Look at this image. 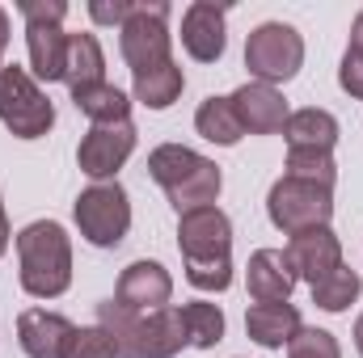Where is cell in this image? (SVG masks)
Returning <instances> with one entry per match:
<instances>
[{
	"label": "cell",
	"instance_id": "cell-8",
	"mask_svg": "<svg viewBox=\"0 0 363 358\" xmlns=\"http://www.w3.org/2000/svg\"><path fill=\"white\" fill-rule=\"evenodd\" d=\"M267 215L283 236L308 232V228H330L334 219V190L313 185V181L279 178L267 194Z\"/></svg>",
	"mask_w": 363,
	"mask_h": 358
},
{
	"label": "cell",
	"instance_id": "cell-21",
	"mask_svg": "<svg viewBox=\"0 0 363 358\" xmlns=\"http://www.w3.org/2000/svg\"><path fill=\"white\" fill-rule=\"evenodd\" d=\"M182 89H186V76H182V68L174 59L157 64V68H144V72L131 76V97L140 105H148V110H169L182 97Z\"/></svg>",
	"mask_w": 363,
	"mask_h": 358
},
{
	"label": "cell",
	"instance_id": "cell-19",
	"mask_svg": "<svg viewBox=\"0 0 363 358\" xmlns=\"http://www.w3.org/2000/svg\"><path fill=\"white\" fill-rule=\"evenodd\" d=\"M283 139L287 148H300V152H334L338 144V118L330 110H291V118L283 122Z\"/></svg>",
	"mask_w": 363,
	"mask_h": 358
},
{
	"label": "cell",
	"instance_id": "cell-36",
	"mask_svg": "<svg viewBox=\"0 0 363 358\" xmlns=\"http://www.w3.org/2000/svg\"><path fill=\"white\" fill-rule=\"evenodd\" d=\"M0 68H4V64H0Z\"/></svg>",
	"mask_w": 363,
	"mask_h": 358
},
{
	"label": "cell",
	"instance_id": "cell-32",
	"mask_svg": "<svg viewBox=\"0 0 363 358\" xmlns=\"http://www.w3.org/2000/svg\"><path fill=\"white\" fill-rule=\"evenodd\" d=\"M347 51H359L363 55V8L355 13V21H351V42H347Z\"/></svg>",
	"mask_w": 363,
	"mask_h": 358
},
{
	"label": "cell",
	"instance_id": "cell-7",
	"mask_svg": "<svg viewBox=\"0 0 363 358\" xmlns=\"http://www.w3.org/2000/svg\"><path fill=\"white\" fill-rule=\"evenodd\" d=\"M72 215H77L81 236L97 249H114L131 232V198L118 181H93L89 190H81Z\"/></svg>",
	"mask_w": 363,
	"mask_h": 358
},
{
	"label": "cell",
	"instance_id": "cell-5",
	"mask_svg": "<svg viewBox=\"0 0 363 358\" xmlns=\"http://www.w3.org/2000/svg\"><path fill=\"white\" fill-rule=\"evenodd\" d=\"M245 68L258 85H287L304 68V38L287 21H262L245 38Z\"/></svg>",
	"mask_w": 363,
	"mask_h": 358
},
{
	"label": "cell",
	"instance_id": "cell-3",
	"mask_svg": "<svg viewBox=\"0 0 363 358\" xmlns=\"http://www.w3.org/2000/svg\"><path fill=\"white\" fill-rule=\"evenodd\" d=\"M148 178L165 190V198L174 202V211H194V207H216L224 173L216 161H207L203 152L186 148V144H161L148 152Z\"/></svg>",
	"mask_w": 363,
	"mask_h": 358
},
{
	"label": "cell",
	"instance_id": "cell-22",
	"mask_svg": "<svg viewBox=\"0 0 363 358\" xmlns=\"http://www.w3.org/2000/svg\"><path fill=\"white\" fill-rule=\"evenodd\" d=\"M194 131L207 139V144H220V148H233V144H241V118H237V110H233V97H207V101H199V110H194Z\"/></svg>",
	"mask_w": 363,
	"mask_h": 358
},
{
	"label": "cell",
	"instance_id": "cell-10",
	"mask_svg": "<svg viewBox=\"0 0 363 358\" xmlns=\"http://www.w3.org/2000/svg\"><path fill=\"white\" fill-rule=\"evenodd\" d=\"M131 152H135V122L89 127L77 148V165L89 181H114L118 169L131 161Z\"/></svg>",
	"mask_w": 363,
	"mask_h": 358
},
{
	"label": "cell",
	"instance_id": "cell-23",
	"mask_svg": "<svg viewBox=\"0 0 363 358\" xmlns=\"http://www.w3.org/2000/svg\"><path fill=\"white\" fill-rule=\"evenodd\" d=\"M77 110L89 118L93 127H110V122H131V97L118 89V85H97V89L72 93Z\"/></svg>",
	"mask_w": 363,
	"mask_h": 358
},
{
	"label": "cell",
	"instance_id": "cell-34",
	"mask_svg": "<svg viewBox=\"0 0 363 358\" xmlns=\"http://www.w3.org/2000/svg\"><path fill=\"white\" fill-rule=\"evenodd\" d=\"M4 47H9V13L0 8V55H4Z\"/></svg>",
	"mask_w": 363,
	"mask_h": 358
},
{
	"label": "cell",
	"instance_id": "cell-12",
	"mask_svg": "<svg viewBox=\"0 0 363 358\" xmlns=\"http://www.w3.org/2000/svg\"><path fill=\"white\" fill-rule=\"evenodd\" d=\"M114 299L123 308H131V312H161L174 299V278H169V270L161 266V262L140 258V262H131V266L118 274Z\"/></svg>",
	"mask_w": 363,
	"mask_h": 358
},
{
	"label": "cell",
	"instance_id": "cell-33",
	"mask_svg": "<svg viewBox=\"0 0 363 358\" xmlns=\"http://www.w3.org/2000/svg\"><path fill=\"white\" fill-rule=\"evenodd\" d=\"M9 241H13V228H9V215H4V198H0V258L9 253Z\"/></svg>",
	"mask_w": 363,
	"mask_h": 358
},
{
	"label": "cell",
	"instance_id": "cell-6",
	"mask_svg": "<svg viewBox=\"0 0 363 358\" xmlns=\"http://www.w3.org/2000/svg\"><path fill=\"white\" fill-rule=\"evenodd\" d=\"M169 4L165 0H131V17L123 21L118 30V51L135 72L144 68H157V64H169Z\"/></svg>",
	"mask_w": 363,
	"mask_h": 358
},
{
	"label": "cell",
	"instance_id": "cell-25",
	"mask_svg": "<svg viewBox=\"0 0 363 358\" xmlns=\"http://www.w3.org/2000/svg\"><path fill=\"white\" fill-rule=\"evenodd\" d=\"M359 291H363V278L342 262L334 274H325L321 282H313V304H317L321 312H347V308L359 299Z\"/></svg>",
	"mask_w": 363,
	"mask_h": 358
},
{
	"label": "cell",
	"instance_id": "cell-24",
	"mask_svg": "<svg viewBox=\"0 0 363 358\" xmlns=\"http://www.w3.org/2000/svg\"><path fill=\"white\" fill-rule=\"evenodd\" d=\"M182 325H186V337H190L194 350H216L224 342V312H220V304H207V299L182 304Z\"/></svg>",
	"mask_w": 363,
	"mask_h": 358
},
{
	"label": "cell",
	"instance_id": "cell-11",
	"mask_svg": "<svg viewBox=\"0 0 363 358\" xmlns=\"http://www.w3.org/2000/svg\"><path fill=\"white\" fill-rule=\"evenodd\" d=\"M182 47L194 64H216L228 47V8L216 0H194L182 13Z\"/></svg>",
	"mask_w": 363,
	"mask_h": 358
},
{
	"label": "cell",
	"instance_id": "cell-35",
	"mask_svg": "<svg viewBox=\"0 0 363 358\" xmlns=\"http://www.w3.org/2000/svg\"><path fill=\"white\" fill-rule=\"evenodd\" d=\"M355 350H359V358H363V316L355 321Z\"/></svg>",
	"mask_w": 363,
	"mask_h": 358
},
{
	"label": "cell",
	"instance_id": "cell-28",
	"mask_svg": "<svg viewBox=\"0 0 363 358\" xmlns=\"http://www.w3.org/2000/svg\"><path fill=\"white\" fill-rule=\"evenodd\" d=\"M64 358H118V354H114V342L101 325H85V329H72Z\"/></svg>",
	"mask_w": 363,
	"mask_h": 358
},
{
	"label": "cell",
	"instance_id": "cell-9",
	"mask_svg": "<svg viewBox=\"0 0 363 358\" xmlns=\"http://www.w3.org/2000/svg\"><path fill=\"white\" fill-rule=\"evenodd\" d=\"M178 249L186 266L233 262V219L220 207H194L178 215Z\"/></svg>",
	"mask_w": 363,
	"mask_h": 358
},
{
	"label": "cell",
	"instance_id": "cell-2",
	"mask_svg": "<svg viewBox=\"0 0 363 358\" xmlns=\"http://www.w3.org/2000/svg\"><path fill=\"white\" fill-rule=\"evenodd\" d=\"M17 278L34 299H60L72 287V241L64 224L34 219L17 232Z\"/></svg>",
	"mask_w": 363,
	"mask_h": 358
},
{
	"label": "cell",
	"instance_id": "cell-14",
	"mask_svg": "<svg viewBox=\"0 0 363 358\" xmlns=\"http://www.w3.org/2000/svg\"><path fill=\"white\" fill-rule=\"evenodd\" d=\"M283 253L291 258L296 278H304L308 287L321 282L325 274H334V270L342 266V241L334 236V228H308V232H296V236L287 241Z\"/></svg>",
	"mask_w": 363,
	"mask_h": 358
},
{
	"label": "cell",
	"instance_id": "cell-17",
	"mask_svg": "<svg viewBox=\"0 0 363 358\" xmlns=\"http://www.w3.org/2000/svg\"><path fill=\"white\" fill-rule=\"evenodd\" d=\"M300 329H304L300 308L287 304V299H279V304H250V312H245V333L262 350H283Z\"/></svg>",
	"mask_w": 363,
	"mask_h": 358
},
{
	"label": "cell",
	"instance_id": "cell-13",
	"mask_svg": "<svg viewBox=\"0 0 363 358\" xmlns=\"http://www.w3.org/2000/svg\"><path fill=\"white\" fill-rule=\"evenodd\" d=\"M228 97H233V110H237L245 135H279L283 122L291 118L287 97L274 89V85H258V81H250V85H241V89L228 93Z\"/></svg>",
	"mask_w": 363,
	"mask_h": 358
},
{
	"label": "cell",
	"instance_id": "cell-30",
	"mask_svg": "<svg viewBox=\"0 0 363 358\" xmlns=\"http://www.w3.org/2000/svg\"><path fill=\"white\" fill-rule=\"evenodd\" d=\"M89 17L97 25H118L131 17V0H89Z\"/></svg>",
	"mask_w": 363,
	"mask_h": 358
},
{
	"label": "cell",
	"instance_id": "cell-18",
	"mask_svg": "<svg viewBox=\"0 0 363 358\" xmlns=\"http://www.w3.org/2000/svg\"><path fill=\"white\" fill-rule=\"evenodd\" d=\"M26 51H30V76L34 81H64L68 68V34L64 25H26Z\"/></svg>",
	"mask_w": 363,
	"mask_h": 358
},
{
	"label": "cell",
	"instance_id": "cell-29",
	"mask_svg": "<svg viewBox=\"0 0 363 358\" xmlns=\"http://www.w3.org/2000/svg\"><path fill=\"white\" fill-rule=\"evenodd\" d=\"M17 13L26 17V25H64L68 4L64 0H21Z\"/></svg>",
	"mask_w": 363,
	"mask_h": 358
},
{
	"label": "cell",
	"instance_id": "cell-1",
	"mask_svg": "<svg viewBox=\"0 0 363 358\" xmlns=\"http://www.w3.org/2000/svg\"><path fill=\"white\" fill-rule=\"evenodd\" d=\"M97 325L110 333L118 358H178L190 337L182 325V308H161V312H131L118 299L97 304Z\"/></svg>",
	"mask_w": 363,
	"mask_h": 358
},
{
	"label": "cell",
	"instance_id": "cell-15",
	"mask_svg": "<svg viewBox=\"0 0 363 358\" xmlns=\"http://www.w3.org/2000/svg\"><path fill=\"white\" fill-rule=\"evenodd\" d=\"M72 321L60 316V312H47V308H26L17 316V342L26 358H64V346L72 337Z\"/></svg>",
	"mask_w": 363,
	"mask_h": 358
},
{
	"label": "cell",
	"instance_id": "cell-4",
	"mask_svg": "<svg viewBox=\"0 0 363 358\" xmlns=\"http://www.w3.org/2000/svg\"><path fill=\"white\" fill-rule=\"evenodd\" d=\"M0 122L17 139H43L55 127V105L43 93V85L21 64L0 68Z\"/></svg>",
	"mask_w": 363,
	"mask_h": 358
},
{
	"label": "cell",
	"instance_id": "cell-27",
	"mask_svg": "<svg viewBox=\"0 0 363 358\" xmlns=\"http://www.w3.org/2000/svg\"><path fill=\"white\" fill-rule=\"evenodd\" d=\"M287 358H342V346L330 329H300L287 342Z\"/></svg>",
	"mask_w": 363,
	"mask_h": 358
},
{
	"label": "cell",
	"instance_id": "cell-16",
	"mask_svg": "<svg viewBox=\"0 0 363 358\" xmlns=\"http://www.w3.org/2000/svg\"><path fill=\"white\" fill-rule=\"evenodd\" d=\"M296 270H291V258L283 249H258L245 266V287L254 295V304H279L296 291Z\"/></svg>",
	"mask_w": 363,
	"mask_h": 358
},
{
	"label": "cell",
	"instance_id": "cell-31",
	"mask_svg": "<svg viewBox=\"0 0 363 358\" xmlns=\"http://www.w3.org/2000/svg\"><path fill=\"white\" fill-rule=\"evenodd\" d=\"M338 85H342V93H351V97H363V55L359 51H347V55H342Z\"/></svg>",
	"mask_w": 363,
	"mask_h": 358
},
{
	"label": "cell",
	"instance_id": "cell-26",
	"mask_svg": "<svg viewBox=\"0 0 363 358\" xmlns=\"http://www.w3.org/2000/svg\"><path fill=\"white\" fill-rule=\"evenodd\" d=\"M283 178L313 181V185H325V190H334V181H338L334 152H300V148H287V165H283Z\"/></svg>",
	"mask_w": 363,
	"mask_h": 358
},
{
	"label": "cell",
	"instance_id": "cell-20",
	"mask_svg": "<svg viewBox=\"0 0 363 358\" xmlns=\"http://www.w3.org/2000/svg\"><path fill=\"white\" fill-rule=\"evenodd\" d=\"M68 93H85L106 85V51L97 34H68V68H64Z\"/></svg>",
	"mask_w": 363,
	"mask_h": 358
}]
</instances>
